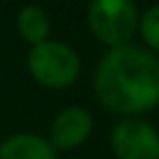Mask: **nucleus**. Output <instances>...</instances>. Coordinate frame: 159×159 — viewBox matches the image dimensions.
<instances>
[{"label":"nucleus","mask_w":159,"mask_h":159,"mask_svg":"<svg viewBox=\"0 0 159 159\" xmlns=\"http://www.w3.org/2000/svg\"><path fill=\"white\" fill-rule=\"evenodd\" d=\"M96 100L111 113L131 118L159 107V57L142 46L109 48L94 72Z\"/></svg>","instance_id":"nucleus-1"},{"label":"nucleus","mask_w":159,"mask_h":159,"mask_svg":"<svg viewBox=\"0 0 159 159\" xmlns=\"http://www.w3.org/2000/svg\"><path fill=\"white\" fill-rule=\"evenodd\" d=\"M26 68L42 87L68 89L70 85L76 83L81 74V59L70 44L46 39L37 46H31Z\"/></svg>","instance_id":"nucleus-2"},{"label":"nucleus","mask_w":159,"mask_h":159,"mask_svg":"<svg viewBox=\"0 0 159 159\" xmlns=\"http://www.w3.org/2000/svg\"><path fill=\"white\" fill-rule=\"evenodd\" d=\"M87 26L102 46H126L137 33L139 11L133 0H89Z\"/></svg>","instance_id":"nucleus-3"},{"label":"nucleus","mask_w":159,"mask_h":159,"mask_svg":"<svg viewBox=\"0 0 159 159\" xmlns=\"http://www.w3.org/2000/svg\"><path fill=\"white\" fill-rule=\"evenodd\" d=\"M109 144L118 159H159V131L139 116L118 120Z\"/></svg>","instance_id":"nucleus-4"},{"label":"nucleus","mask_w":159,"mask_h":159,"mask_svg":"<svg viewBox=\"0 0 159 159\" xmlns=\"http://www.w3.org/2000/svg\"><path fill=\"white\" fill-rule=\"evenodd\" d=\"M92 129H94L92 113L85 107L74 105L61 109L55 116V120L50 122L48 139L57 150H72L92 135Z\"/></svg>","instance_id":"nucleus-5"},{"label":"nucleus","mask_w":159,"mask_h":159,"mask_svg":"<svg viewBox=\"0 0 159 159\" xmlns=\"http://www.w3.org/2000/svg\"><path fill=\"white\" fill-rule=\"evenodd\" d=\"M0 159H57V148L37 133H13L0 142Z\"/></svg>","instance_id":"nucleus-6"},{"label":"nucleus","mask_w":159,"mask_h":159,"mask_svg":"<svg viewBox=\"0 0 159 159\" xmlns=\"http://www.w3.org/2000/svg\"><path fill=\"white\" fill-rule=\"evenodd\" d=\"M16 26H18L20 37L31 46H37L42 42L50 39V18L37 5L22 7L16 16Z\"/></svg>","instance_id":"nucleus-7"},{"label":"nucleus","mask_w":159,"mask_h":159,"mask_svg":"<svg viewBox=\"0 0 159 159\" xmlns=\"http://www.w3.org/2000/svg\"><path fill=\"white\" fill-rule=\"evenodd\" d=\"M137 33L142 35L146 48L152 50L155 55H159V5H155V7L146 9L144 13H139Z\"/></svg>","instance_id":"nucleus-8"}]
</instances>
